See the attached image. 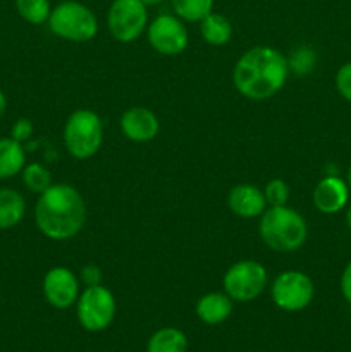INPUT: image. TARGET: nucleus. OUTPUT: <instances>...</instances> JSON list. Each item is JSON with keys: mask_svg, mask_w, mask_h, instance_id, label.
Listing matches in <instances>:
<instances>
[{"mask_svg": "<svg viewBox=\"0 0 351 352\" xmlns=\"http://www.w3.org/2000/svg\"><path fill=\"white\" fill-rule=\"evenodd\" d=\"M19 16L30 24H43L50 17V0H16Z\"/></svg>", "mask_w": 351, "mask_h": 352, "instance_id": "21", "label": "nucleus"}, {"mask_svg": "<svg viewBox=\"0 0 351 352\" xmlns=\"http://www.w3.org/2000/svg\"><path fill=\"white\" fill-rule=\"evenodd\" d=\"M176 16L189 23H200L213 9V0H171Z\"/></svg>", "mask_w": 351, "mask_h": 352, "instance_id": "20", "label": "nucleus"}, {"mask_svg": "<svg viewBox=\"0 0 351 352\" xmlns=\"http://www.w3.org/2000/svg\"><path fill=\"white\" fill-rule=\"evenodd\" d=\"M26 167V153L23 144L12 138L0 140V181L12 179Z\"/></svg>", "mask_w": 351, "mask_h": 352, "instance_id": "16", "label": "nucleus"}, {"mask_svg": "<svg viewBox=\"0 0 351 352\" xmlns=\"http://www.w3.org/2000/svg\"><path fill=\"white\" fill-rule=\"evenodd\" d=\"M348 188L351 189V165H350V170H348Z\"/></svg>", "mask_w": 351, "mask_h": 352, "instance_id": "32", "label": "nucleus"}, {"mask_svg": "<svg viewBox=\"0 0 351 352\" xmlns=\"http://www.w3.org/2000/svg\"><path fill=\"white\" fill-rule=\"evenodd\" d=\"M233 313V299L226 292H209L196 302V316L206 325H219Z\"/></svg>", "mask_w": 351, "mask_h": 352, "instance_id": "15", "label": "nucleus"}, {"mask_svg": "<svg viewBox=\"0 0 351 352\" xmlns=\"http://www.w3.org/2000/svg\"><path fill=\"white\" fill-rule=\"evenodd\" d=\"M141 2H143L147 7H150V6H158V3H162L164 0H141Z\"/></svg>", "mask_w": 351, "mask_h": 352, "instance_id": "30", "label": "nucleus"}, {"mask_svg": "<svg viewBox=\"0 0 351 352\" xmlns=\"http://www.w3.org/2000/svg\"><path fill=\"white\" fill-rule=\"evenodd\" d=\"M313 294L312 278L298 270L282 272L272 284V301L282 311H301L312 302Z\"/></svg>", "mask_w": 351, "mask_h": 352, "instance_id": "9", "label": "nucleus"}, {"mask_svg": "<svg viewBox=\"0 0 351 352\" xmlns=\"http://www.w3.org/2000/svg\"><path fill=\"white\" fill-rule=\"evenodd\" d=\"M43 296L54 308H69L79 298L78 277L65 267L50 268L43 278Z\"/></svg>", "mask_w": 351, "mask_h": 352, "instance_id": "11", "label": "nucleus"}, {"mask_svg": "<svg viewBox=\"0 0 351 352\" xmlns=\"http://www.w3.org/2000/svg\"><path fill=\"white\" fill-rule=\"evenodd\" d=\"M222 284L224 291L233 301L250 302L264 292L267 285V270L258 261H237L226 272Z\"/></svg>", "mask_w": 351, "mask_h": 352, "instance_id": "6", "label": "nucleus"}, {"mask_svg": "<svg viewBox=\"0 0 351 352\" xmlns=\"http://www.w3.org/2000/svg\"><path fill=\"white\" fill-rule=\"evenodd\" d=\"M308 227L296 210L288 206H270L262 213L260 237L270 250L291 253L305 244Z\"/></svg>", "mask_w": 351, "mask_h": 352, "instance_id": "3", "label": "nucleus"}, {"mask_svg": "<svg viewBox=\"0 0 351 352\" xmlns=\"http://www.w3.org/2000/svg\"><path fill=\"white\" fill-rule=\"evenodd\" d=\"M26 212V201L16 189H0V230L12 229L23 220Z\"/></svg>", "mask_w": 351, "mask_h": 352, "instance_id": "17", "label": "nucleus"}, {"mask_svg": "<svg viewBox=\"0 0 351 352\" xmlns=\"http://www.w3.org/2000/svg\"><path fill=\"white\" fill-rule=\"evenodd\" d=\"M58 2H64V0H58Z\"/></svg>", "mask_w": 351, "mask_h": 352, "instance_id": "33", "label": "nucleus"}, {"mask_svg": "<svg viewBox=\"0 0 351 352\" xmlns=\"http://www.w3.org/2000/svg\"><path fill=\"white\" fill-rule=\"evenodd\" d=\"M336 88L344 100L351 102V62L341 65L336 74Z\"/></svg>", "mask_w": 351, "mask_h": 352, "instance_id": "25", "label": "nucleus"}, {"mask_svg": "<svg viewBox=\"0 0 351 352\" xmlns=\"http://www.w3.org/2000/svg\"><path fill=\"white\" fill-rule=\"evenodd\" d=\"M350 198V188L343 179L327 175L313 189V205L326 215L341 212Z\"/></svg>", "mask_w": 351, "mask_h": 352, "instance_id": "13", "label": "nucleus"}, {"mask_svg": "<svg viewBox=\"0 0 351 352\" xmlns=\"http://www.w3.org/2000/svg\"><path fill=\"white\" fill-rule=\"evenodd\" d=\"M21 175H23L24 186H26L31 192H38V195L45 192L52 184H54V182H52L50 170L40 164L26 165V167L23 168V172H21Z\"/></svg>", "mask_w": 351, "mask_h": 352, "instance_id": "22", "label": "nucleus"}, {"mask_svg": "<svg viewBox=\"0 0 351 352\" xmlns=\"http://www.w3.org/2000/svg\"><path fill=\"white\" fill-rule=\"evenodd\" d=\"M188 351V339L184 332L172 327L157 330L150 337L147 346V352H186Z\"/></svg>", "mask_w": 351, "mask_h": 352, "instance_id": "19", "label": "nucleus"}, {"mask_svg": "<svg viewBox=\"0 0 351 352\" xmlns=\"http://www.w3.org/2000/svg\"><path fill=\"white\" fill-rule=\"evenodd\" d=\"M47 23L55 36L74 43H86L98 33L95 12L85 3L74 0H64L54 7Z\"/></svg>", "mask_w": 351, "mask_h": 352, "instance_id": "4", "label": "nucleus"}, {"mask_svg": "<svg viewBox=\"0 0 351 352\" xmlns=\"http://www.w3.org/2000/svg\"><path fill=\"white\" fill-rule=\"evenodd\" d=\"M346 223H348V227H350V230H351V205H350V208H348V212H346Z\"/></svg>", "mask_w": 351, "mask_h": 352, "instance_id": "31", "label": "nucleus"}, {"mask_svg": "<svg viewBox=\"0 0 351 352\" xmlns=\"http://www.w3.org/2000/svg\"><path fill=\"white\" fill-rule=\"evenodd\" d=\"M227 205L234 215L241 219H255L265 212L267 201H265L264 191H260L257 186L237 184L231 189L227 196Z\"/></svg>", "mask_w": 351, "mask_h": 352, "instance_id": "14", "label": "nucleus"}, {"mask_svg": "<svg viewBox=\"0 0 351 352\" xmlns=\"http://www.w3.org/2000/svg\"><path fill=\"white\" fill-rule=\"evenodd\" d=\"M148 41L162 55H179L188 47V30L179 17L162 14L148 24Z\"/></svg>", "mask_w": 351, "mask_h": 352, "instance_id": "10", "label": "nucleus"}, {"mask_svg": "<svg viewBox=\"0 0 351 352\" xmlns=\"http://www.w3.org/2000/svg\"><path fill=\"white\" fill-rule=\"evenodd\" d=\"M200 31H202L203 40L206 43L213 45V47L226 45L231 40V36H233L231 21L224 14L213 12V10L200 21Z\"/></svg>", "mask_w": 351, "mask_h": 352, "instance_id": "18", "label": "nucleus"}, {"mask_svg": "<svg viewBox=\"0 0 351 352\" xmlns=\"http://www.w3.org/2000/svg\"><path fill=\"white\" fill-rule=\"evenodd\" d=\"M120 129L127 140L147 143L157 136L160 124L157 116L147 107H131L120 117Z\"/></svg>", "mask_w": 351, "mask_h": 352, "instance_id": "12", "label": "nucleus"}, {"mask_svg": "<svg viewBox=\"0 0 351 352\" xmlns=\"http://www.w3.org/2000/svg\"><path fill=\"white\" fill-rule=\"evenodd\" d=\"M78 320L88 332H102L116 316V299L103 285L86 287L78 298Z\"/></svg>", "mask_w": 351, "mask_h": 352, "instance_id": "7", "label": "nucleus"}, {"mask_svg": "<svg viewBox=\"0 0 351 352\" xmlns=\"http://www.w3.org/2000/svg\"><path fill=\"white\" fill-rule=\"evenodd\" d=\"M64 143L78 160L92 158L103 143V124L93 110H76L64 126Z\"/></svg>", "mask_w": 351, "mask_h": 352, "instance_id": "5", "label": "nucleus"}, {"mask_svg": "<svg viewBox=\"0 0 351 352\" xmlns=\"http://www.w3.org/2000/svg\"><path fill=\"white\" fill-rule=\"evenodd\" d=\"M110 34L120 43H131L148 26V10L141 0H114L107 14Z\"/></svg>", "mask_w": 351, "mask_h": 352, "instance_id": "8", "label": "nucleus"}, {"mask_svg": "<svg viewBox=\"0 0 351 352\" xmlns=\"http://www.w3.org/2000/svg\"><path fill=\"white\" fill-rule=\"evenodd\" d=\"M38 230L52 241H67L81 232L86 222L85 199L69 184H52L34 206Z\"/></svg>", "mask_w": 351, "mask_h": 352, "instance_id": "2", "label": "nucleus"}, {"mask_svg": "<svg viewBox=\"0 0 351 352\" xmlns=\"http://www.w3.org/2000/svg\"><path fill=\"white\" fill-rule=\"evenodd\" d=\"M33 122H31L30 119H19L14 122L12 126V131H10V138L12 140H16L17 143L23 144L24 141H28L31 138V134H33Z\"/></svg>", "mask_w": 351, "mask_h": 352, "instance_id": "26", "label": "nucleus"}, {"mask_svg": "<svg viewBox=\"0 0 351 352\" xmlns=\"http://www.w3.org/2000/svg\"><path fill=\"white\" fill-rule=\"evenodd\" d=\"M289 62V67L295 69V72H298V74H306V72H310L313 69V65H315V54H313L310 48H298V50H295V54H292L291 60Z\"/></svg>", "mask_w": 351, "mask_h": 352, "instance_id": "24", "label": "nucleus"}, {"mask_svg": "<svg viewBox=\"0 0 351 352\" xmlns=\"http://www.w3.org/2000/svg\"><path fill=\"white\" fill-rule=\"evenodd\" d=\"M341 292H343L344 299L351 305V261L346 265L343 275H341Z\"/></svg>", "mask_w": 351, "mask_h": 352, "instance_id": "28", "label": "nucleus"}, {"mask_svg": "<svg viewBox=\"0 0 351 352\" xmlns=\"http://www.w3.org/2000/svg\"><path fill=\"white\" fill-rule=\"evenodd\" d=\"M264 196L267 205L284 206L289 199V188L282 179H272L264 189Z\"/></svg>", "mask_w": 351, "mask_h": 352, "instance_id": "23", "label": "nucleus"}, {"mask_svg": "<svg viewBox=\"0 0 351 352\" xmlns=\"http://www.w3.org/2000/svg\"><path fill=\"white\" fill-rule=\"evenodd\" d=\"M81 280L86 287L102 284V270L96 265H86L81 270Z\"/></svg>", "mask_w": 351, "mask_h": 352, "instance_id": "27", "label": "nucleus"}, {"mask_svg": "<svg viewBox=\"0 0 351 352\" xmlns=\"http://www.w3.org/2000/svg\"><path fill=\"white\" fill-rule=\"evenodd\" d=\"M289 76V62L277 48L253 47L236 62L233 81L250 100H267L282 89Z\"/></svg>", "mask_w": 351, "mask_h": 352, "instance_id": "1", "label": "nucleus"}, {"mask_svg": "<svg viewBox=\"0 0 351 352\" xmlns=\"http://www.w3.org/2000/svg\"><path fill=\"white\" fill-rule=\"evenodd\" d=\"M6 110H7V98H6V95L2 93V89H0V119L3 117Z\"/></svg>", "mask_w": 351, "mask_h": 352, "instance_id": "29", "label": "nucleus"}]
</instances>
